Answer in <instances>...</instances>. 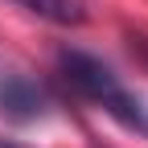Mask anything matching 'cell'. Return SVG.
<instances>
[{
	"label": "cell",
	"mask_w": 148,
	"mask_h": 148,
	"mask_svg": "<svg viewBox=\"0 0 148 148\" xmlns=\"http://www.w3.org/2000/svg\"><path fill=\"white\" fill-rule=\"evenodd\" d=\"M62 70H66V78L78 86L90 103H99L103 111H111V115L119 123H127V127H140V111H136L132 95L123 90V82L111 74V66H103L99 58H90V53L70 49V53H62Z\"/></svg>",
	"instance_id": "obj_1"
},
{
	"label": "cell",
	"mask_w": 148,
	"mask_h": 148,
	"mask_svg": "<svg viewBox=\"0 0 148 148\" xmlns=\"http://www.w3.org/2000/svg\"><path fill=\"white\" fill-rule=\"evenodd\" d=\"M0 111L12 115V119H37L45 111V95H41V86L33 78L12 74V78L0 82Z\"/></svg>",
	"instance_id": "obj_2"
},
{
	"label": "cell",
	"mask_w": 148,
	"mask_h": 148,
	"mask_svg": "<svg viewBox=\"0 0 148 148\" xmlns=\"http://www.w3.org/2000/svg\"><path fill=\"white\" fill-rule=\"evenodd\" d=\"M33 16H41L49 25H82L86 21V0H16Z\"/></svg>",
	"instance_id": "obj_3"
},
{
	"label": "cell",
	"mask_w": 148,
	"mask_h": 148,
	"mask_svg": "<svg viewBox=\"0 0 148 148\" xmlns=\"http://www.w3.org/2000/svg\"><path fill=\"white\" fill-rule=\"evenodd\" d=\"M0 148H25V144H12V140H0Z\"/></svg>",
	"instance_id": "obj_4"
}]
</instances>
